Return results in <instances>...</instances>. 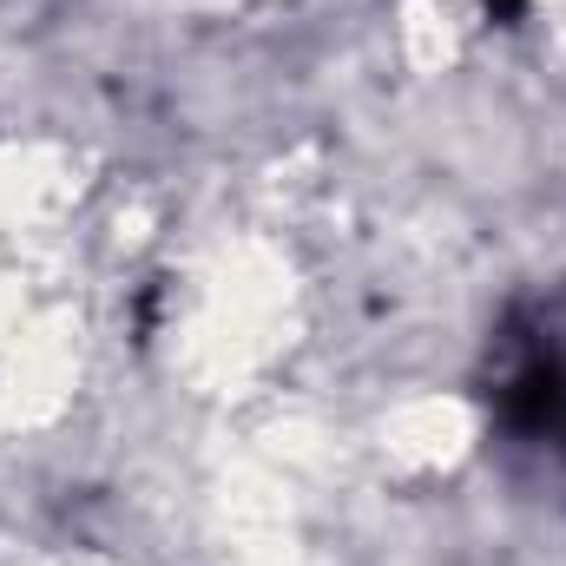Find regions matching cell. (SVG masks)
Returning a JSON list of instances; mask_svg holds the SVG:
<instances>
[{"mask_svg": "<svg viewBox=\"0 0 566 566\" xmlns=\"http://www.w3.org/2000/svg\"><path fill=\"white\" fill-rule=\"evenodd\" d=\"M494 409L514 434L566 454V323L547 316L507 343V363L494 376Z\"/></svg>", "mask_w": 566, "mask_h": 566, "instance_id": "obj_1", "label": "cell"}]
</instances>
